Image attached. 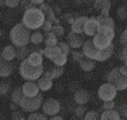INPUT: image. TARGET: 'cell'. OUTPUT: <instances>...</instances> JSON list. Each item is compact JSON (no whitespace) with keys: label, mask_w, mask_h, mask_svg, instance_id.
Segmentation results:
<instances>
[{"label":"cell","mask_w":127,"mask_h":120,"mask_svg":"<svg viewBox=\"0 0 127 120\" xmlns=\"http://www.w3.org/2000/svg\"><path fill=\"white\" fill-rule=\"evenodd\" d=\"M126 7H127V3H126Z\"/></svg>","instance_id":"cell-59"},{"label":"cell","mask_w":127,"mask_h":120,"mask_svg":"<svg viewBox=\"0 0 127 120\" xmlns=\"http://www.w3.org/2000/svg\"><path fill=\"white\" fill-rule=\"evenodd\" d=\"M88 18H90V17H85V15L77 17L75 21L73 23V25H71V31L77 35H81L82 32H84V27H85V23L88 21Z\"/></svg>","instance_id":"cell-12"},{"label":"cell","mask_w":127,"mask_h":120,"mask_svg":"<svg viewBox=\"0 0 127 120\" xmlns=\"http://www.w3.org/2000/svg\"><path fill=\"white\" fill-rule=\"evenodd\" d=\"M120 45L122 46H126L127 48V28L120 34Z\"/></svg>","instance_id":"cell-43"},{"label":"cell","mask_w":127,"mask_h":120,"mask_svg":"<svg viewBox=\"0 0 127 120\" xmlns=\"http://www.w3.org/2000/svg\"><path fill=\"white\" fill-rule=\"evenodd\" d=\"M20 1H21V0H6V1H4V6H7V7H10V8H14L20 4Z\"/></svg>","instance_id":"cell-42"},{"label":"cell","mask_w":127,"mask_h":120,"mask_svg":"<svg viewBox=\"0 0 127 120\" xmlns=\"http://www.w3.org/2000/svg\"><path fill=\"white\" fill-rule=\"evenodd\" d=\"M4 1H6V0H0V3L3 4V6H4Z\"/></svg>","instance_id":"cell-55"},{"label":"cell","mask_w":127,"mask_h":120,"mask_svg":"<svg viewBox=\"0 0 127 120\" xmlns=\"http://www.w3.org/2000/svg\"><path fill=\"white\" fill-rule=\"evenodd\" d=\"M103 110H112V109L116 108V103L115 101H110V102H103V105H102Z\"/></svg>","instance_id":"cell-45"},{"label":"cell","mask_w":127,"mask_h":120,"mask_svg":"<svg viewBox=\"0 0 127 120\" xmlns=\"http://www.w3.org/2000/svg\"><path fill=\"white\" fill-rule=\"evenodd\" d=\"M78 90H81V87H80V84L78 83H71V85H70V91L73 92V94H75Z\"/></svg>","instance_id":"cell-47"},{"label":"cell","mask_w":127,"mask_h":120,"mask_svg":"<svg viewBox=\"0 0 127 120\" xmlns=\"http://www.w3.org/2000/svg\"><path fill=\"white\" fill-rule=\"evenodd\" d=\"M53 11H55V14L56 15H59V14H62V8L59 7V6H56V4H55V6H53Z\"/></svg>","instance_id":"cell-48"},{"label":"cell","mask_w":127,"mask_h":120,"mask_svg":"<svg viewBox=\"0 0 127 120\" xmlns=\"http://www.w3.org/2000/svg\"><path fill=\"white\" fill-rule=\"evenodd\" d=\"M31 3L34 4V6H36V4H39V6H41V4L45 3V0H31Z\"/></svg>","instance_id":"cell-49"},{"label":"cell","mask_w":127,"mask_h":120,"mask_svg":"<svg viewBox=\"0 0 127 120\" xmlns=\"http://www.w3.org/2000/svg\"><path fill=\"white\" fill-rule=\"evenodd\" d=\"M126 120H127V119H126Z\"/></svg>","instance_id":"cell-60"},{"label":"cell","mask_w":127,"mask_h":120,"mask_svg":"<svg viewBox=\"0 0 127 120\" xmlns=\"http://www.w3.org/2000/svg\"><path fill=\"white\" fill-rule=\"evenodd\" d=\"M24 98V92H23V87H15L14 90L11 91V102L14 103H18L20 105V101Z\"/></svg>","instance_id":"cell-26"},{"label":"cell","mask_w":127,"mask_h":120,"mask_svg":"<svg viewBox=\"0 0 127 120\" xmlns=\"http://www.w3.org/2000/svg\"><path fill=\"white\" fill-rule=\"evenodd\" d=\"M87 112H88V110L85 109V106H84V105H77L73 113H74L75 117H78V119H84V116L87 115Z\"/></svg>","instance_id":"cell-32"},{"label":"cell","mask_w":127,"mask_h":120,"mask_svg":"<svg viewBox=\"0 0 127 120\" xmlns=\"http://www.w3.org/2000/svg\"><path fill=\"white\" fill-rule=\"evenodd\" d=\"M42 30L45 31V32H50V31L53 30V23L52 21H49V20H46L45 24L42 25Z\"/></svg>","instance_id":"cell-44"},{"label":"cell","mask_w":127,"mask_h":120,"mask_svg":"<svg viewBox=\"0 0 127 120\" xmlns=\"http://www.w3.org/2000/svg\"><path fill=\"white\" fill-rule=\"evenodd\" d=\"M45 73L43 66H34L28 60L20 63V75L27 81H38Z\"/></svg>","instance_id":"cell-4"},{"label":"cell","mask_w":127,"mask_h":120,"mask_svg":"<svg viewBox=\"0 0 127 120\" xmlns=\"http://www.w3.org/2000/svg\"><path fill=\"white\" fill-rule=\"evenodd\" d=\"M99 119H101V115L96 110H88L82 120H99Z\"/></svg>","instance_id":"cell-33"},{"label":"cell","mask_w":127,"mask_h":120,"mask_svg":"<svg viewBox=\"0 0 127 120\" xmlns=\"http://www.w3.org/2000/svg\"><path fill=\"white\" fill-rule=\"evenodd\" d=\"M42 10V11L45 13V15H46V20H49V21H55V20L57 18L56 17V14H55V11H53V8L49 6V4H41V7H39Z\"/></svg>","instance_id":"cell-25"},{"label":"cell","mask_w":127,"mask_h":120,"mask_svg":"<svg viewBox=\"0 0 127 120\" xmlns=\"http://www.w3.org/2000/svg\"><path fill=\"white\" fill-rule=\"evenodd\" d=\"M122 116L117 112V109H112V110H103L101 115V120H120Z\"/></svg>","instance_id":"cell-20"},{"label":"cell","mask_w":127,"mask_h":120,"mask_svg":"<svg viewBox=\"0 0 127 120\" xmlns=\"http://www.w3.org/2000/svg\"><path fill=\"white\" fill-rule=\"evenodd\" d=\"M74 3L77 6H81V3H84V0H74Z\"/></svg>","instance_id":"cell-53"},{"label":"cell","mask_w":127,"mask_h":120,"mask_svg":"<svg viewBox=\"0 0 127 120\" xmlns=\"http://www.w3.org/2000/svg\"><path fill=\"white\" fill-rule=\"evenodd\" d=\"M62 18H63L66 23H68L70 25H73V23L75 21V18H77V17H74V14H71V13H66V14L62 15Z\"/></svg>","instance_id":"cell-38"},{"label":"cell","mask_w":127,"mask_h":120,"mask_svg":"<svg viewBox=\"0 0 127 120\" xmlns=\"http://www.w3.org/2000/svg\"><path fill=\"white\" fill-rule=\"evenodd\" d=\"M124 64H126V66H127V60H126V61H124Z\"/></svg>","instance_id":"cell-56"},{"label":"cell","mask_w":127,"mask_h":120,"mask_svg":"<svg viewBox=\"0 0 127 120\" xmlns=\"http://www.w3.org/2000/svg\"><path fill=\"white\" fill-rule=\"evenodd\" d=\"M27 60H28L31 64H34V66H43V55H41L38 50H34V52L28 56Z\"/></svg>","instance_id":"cell-19"},{"label":"cell","mask_w":127,"mask_h":120,"mask_svg":"<svg viewBox=\"0 0 127 120\" xmlns=\"http://www.w3.org/2000/svg\"><path fill=\"white\" fill-rule=\"evenodd\" d=\"M67 41H68V45L71 46V49H80V48H82V46H84V43H85V41L82 39L81 35L74 34L73 31L68 34Z\"/></svg>","instance_id":"cell-13"},{"label":"cell","mask_w":127,"mask_h":120,"mask_svg":"<svg viewBox=\"0 0 127 120\" xmlns=\"http://www.w3.org/2000/svg\"><path fill=\"white\" fill-rule=\"evenodd\" d=\"M70 55H71V59L74 60V61H78V63L81 61L82 59H84V57H85V56H84V53H82V52H78L77 49H74V50H71V52H70Z\"/></svg>","instance_id":"cell-34"},{"label":"cell","mask_w":127,"mask_h":120,"mask_svg":"<svg viewBox=\"0 0 127 120\" xmlns=\"http://www.w3.org/2000/svg\"><path fill=\"white\" fill-rule=\"evenodd\" d=\"M116 32L115 28H108V27H99V31L95 36H92L94 43L99 49H106L113 43V38Z\"/></svg>","instance_id":"cell-5"},{"label":"cell","mask_w":127,"mask_h":120,"mask_svg":"<svg viewBox=\"0 0 127 120\" xmlns=\"http://www.w3.org/2000/svg\"><path fill=\"white\" fill-rule=\"evenodd\" d=\"M116 56H117V59H119L120 61H126L127 60V48L126 46H122V48L119 49V52L116 53Z\"/></svg>","instance_id":"cell-35"},{"label":"cell","mask_w":127,"mask_h":120,"mask_svg":"<svg viewBox=\"0 0 127 120\" xmlns=\"http://www.w3.org/2000/svg\"><path fill=\"white\" fill-rule=\"evenodd\" d=\"M23 92H24V96L35 98V96L39 95L41 88H39V85H38L36 81H27V83H24V85H23Z\"/></svg>","instance_id":"cell-10"},{"label":"cell","mask_w":127,"mask_h":120,"mask_svg":"<svg viewBox=\"0 0 127 120\" xmlns=\"http://www.w3.org/2000/svg\"><path fill=\"white\" fill-rule=\"evenodd\" d=\"M31 30L28 27H25L23 23L15 24L10 30V41L14 46L20 48V46H28L31 43Z\"/></svg>","instance_id":"cell-3"},{"label":"cell","mask_w":127,"mask_h":120,"mask_svg":"<svg viewBox=\"0 0 127 120\" xmlns=\"http://www.w3.org/2000/svg\"><path fill=\"white\" fill-rule=\"evenodd\" d=\"M110 0H95V3H94V8L95 10H105V8H110Z\"/></svg>","instance_id":"cell-29"},{"label":"cell","mask_w":127,"mask_h":120,"mask_svg":"<svg viewBox=\"0 0 127 120\" xmlns=\"http://www.w3.org/2000/svg\"><path fill=\"white\" fill-rule=\"evenodd\" d=\"M117 17L119 20H127V7H119L117 8Z\"/></svg>","instance_id":"cell-40"},{"label":"cell","mask_w":127,"mask_h":120,"mask_svg":"<svg viewBox=\"0 0 127 120\" xmlns=\"http://www.w3.org/2000/svg\"><path fill=\"white\" fill-rule=\"evenodd\" d=\"M99 27H108V28H115V20L109 15H98L96 17Z\"/></svg>","instance_id":"cell-22"},{"label":"cell","mask_w":127,"mask_h":120,"mask_svg":"<svg viewBox=\"0 0 127 120\" xmlns=\"http://www.w3.org/2000/svg\"><path fill=\"white\" fill-rule=\"evenodd\" d=\"M67 56H68V55L60 53V55H57L56 57H53V59H52V63L55 64V66H60V67H63L64 64L67 63Z\"/></svg>","instance_id":"cell-30"},{"label":"cell","mask_w":127,"mask_h":120,"mask_svg":"<svg viewBox=\"0 0 127 120\" xmlns=\"http://www.w3.org/2000/svg\"><path fill=\"white\" fill-rule=\"evenodd\" d=\"M45 41V35L42 34L41 31H34L32 35H31V43H34V45H39L42 42Z\"/></svg>","instance_id":"cell-28"},{"label":"cell","mask_w":127,"mask_h":120,"mask_svg":"<svg viewBox=\"0 0 127 120\" xmlns=\"http://www.w3.org/2000/svg\"><path fill=\"white\" fill-rule=\"evenodd\" d=\"M1 59L7 60V61H13L14 59H17V46L14 45L4 46L3 50H1Z\"/></svg>","instance_id":"cell-14"},{"label":"cell","mask_w":127,"mask_h":120,"mask_svg":"<svg viewBox=\"0 0 127 120\" xmlns=\"http://www.w3.org/2000/svg\"><path fill=\"white\" fill-rule=\"evenodd\" d=\"M63 67H60V66H55L53 64L52 67H49L45 70V73H43V75H46V77H49V78H59V77H62V74H63Z\"/></svg>","instance_id":"cell-17"},{"label":"cell","mask_w":127,"mask_h":120,"mask_svg":"<svg viewBox=\"0 0 127 120\" xmlns=\"http://www.w3.org/2000/svg\"><path fill=\"white\" fill-rule=\"evenodd\" d=\"M13 73V64L11 61L1 59L0 60V77L1 78H7L8 75H11Z\"/></svg>","instance_id":"cell-16"},{"label":"cell","mask_w":127,"mask_h":120,"mask_svg":"<svg viewBox=\"0 0 127 120\" xmlns=\"http://www.w3.org/2000/svg\"><path fill=\"white\" fill-rule=\"evenodd\" d=\"M90 102V94L85 90H78L74 94V103L75 105H87Z\"/></svg>","instance_id":"cell-15"},{"label":"cell","mask_w":127,"mask_h":120,"mask_svg":"<svg viewBox=\"0 0 127 120\" xmlns=\"http://www.w3.org/2000/svg\"><path fill=\"white\" fill-rule=\"evenodd\" d=\"M116 95H117V88L110 83H105L98 88V98L103 102L115 101Z\"/></svg>","instance_id":"cell-8"},{"label":"cell","mask_w":127,"mask_h":120,"mask_svg":"<svg viewBox=\"0 0 127 120\" xmlns=\"http://www.w3.org/2000/svg\"><path fill=\"white\" fill-rule=\"evenodd\" d=\"M42 105H43V96L41 94L35 98L24 96L20 101V108L23 109L24 112H30V113H34L39 109H42Z\"/></svg>","instance_id":"cell-7"},{"label":"cell","mask_w":127,"mask_h":120,"mask_svg":"<svg viewBox=\"0 0 127 120\" xmlns=\"http://www.w3.org/2000/svg\"><path fill=\"white\" fill-rule=\"evenodd\" d=\"M36 83H38V85H39V88H41V91H49L53 87V80L46 77V75H42Z\"/></svg>","instance_id":"cell-21"},{"label":"cell","mask_w":127,"mask_h":120,"mask_svg":"<svg viewBox=\"0 0 127 120\" xmlns=\"http://www.w3.org/2000/svg\"><path fill=\"white\" fill-rule=\"evenodd\" d=\"M82 53H84L85 57L92 59L95 61H106L115 53V45L112 43V45L106 49H99L94 43L92 39H88V41H85V43L82 46Z\"/></svg>","instance_id":"cell-1"},{"label":"cell","mask_w":127,"mask_h":120,"mask_svg":"<svg viewBox=\"0 0 127 120\" xmlns=\"http://www.w3.org/2000/svg\"><path fill=\"white\" fill-rule=\"evenodd\" d=\"M60 110H62V103L57 99H55V98H48V99L43 101L42 112L45 113L46 116H56V115L60 113Z\"/></svg>","instance_id":"cell-9"},{"label":"cell","mask_w":127,"mask_h":120,"mask_svg":"<svg viewBox=\"0 0 127 120\" xmlns=\"http://www.w3.org/2000/svg\"><path fill=\"white\" fill-rule=\"evenodd\" d=\"M32 52H34V50H31L28 46H20V48H17V59L24 61V60L28 59V56H30Z\"/></svg>","instance_id":"cell-24"},{"label":"cell","mask_w":127,"mask_h":120,"mask_svg":"<svg viewBox=\"0 0 127 120\" xmlns=\"http://www.w3.org/2000/svg\"><path fill=\"white\" fill-rule=\"evenodd\" d=\"M109 10H110V8H105V10H102L101 15H109Z\"/></svg>","instance_id":"cell-51"},{"label":"cell","mask_w":127,"mask_h":120,"mask_svg":"<svg viewBox=\"0 0 127 120\" xmlns=\"http://www.w3.org/2000/svg\"><path fill=\"white\" fill-rule=\"evenodd\" d=\"M0 94H1V96H7L8 94H11V85H10L8 81L0 83Z\"/></svg>","instance_id":"cell-31"},{"label":"cell","mask_w":127,"mask_h":120,"mask_svg":"<svg viewBox=\"0 0 127 120\" xmlns=\"http://www.w3.org/2000/svg\"><path fill=\"white\" fill-rule=\"evenodd\" d=\"M106 78V83H110L117 88V91H124L127 90V75L122 74L119 70V67L112 68L108 74L105 75Z\"/></svg>","instance_id":"cell-6"},{"label":"cell","mask_w":127,"mask_h":120,"mask_svg":"<svg viewBox=\"0 0 127 120\" xmlns=\"http://www.w3.org/2000/svg\"><path fill=\"white\" fill-rule=\"evenodd\" d=\"M53 32H55V34L57 35V36H63L64 35V28H63V25H53Z\"/></svg>","instance_id":"cell-41"},{"label":"cell","mask_w":127,"mask_h":120,"mask_svg":"<svg viewBox=\"0 0 127 120\" xmlns=\"http://www.w3.org/2000/svg\"><path fill=\"white\" fill-rule=\"evenodd\" d=\"M28 120H48L45 113H38V112H34L31 113L30 116H28Z\"/></svg>","instance_id":"cell-36"},{"label":"cell","mask_w":127,"mask_h":120,"mask_svg":"<svg viewBox=\"0 0 127 120\" xmlns=\"http://www.w3.org/2000/svg\"><path fill=\"white\" fill-rule=\"evenodd\" d=\"M99 31V23L96 18H88V21L85 23L84 27V34L88 36H95Z\"/></svg>","instance_id":"cell-11"},{"label":"cell","mask_w":127,"mask_h":120,"mask_svg":"<svg viewBox=\"0 0 127 120\" xmlns=\"http://www.w3.org/2000/svg\"><path fill=\"white\" fill-rule=\"evenodd\" d=\"M45 45L46 46H56L57 43V35L50 31V32H45Z\"/></svg>","instance_id":"cell-27"},{"label":"cell","mask_w":127,"mask_h":120,"mask_svg":"<svg viewBox=\"0 0 127 120\" xmlns=\"http://www.w3.org/2000/svg\"><path fill=\"white\" fill-rule=\"evenodd\" d=\"M59 46H60V50H62V53H64V55H70L71 52V46L68 45V43H66V42H59Z\"/></svg>","instance_id":"cell-39"},{"label":"cell","mask_w":127,"mask_h":120,"mask_svg":"<svg viewBox=\"0 0 127 120\" xmlns=\"http://www.w3.org/2000/svg\"><path fill=\"white\" fill-rule=\"evenodd\" d=\"M95 3V0H84V4H87V6H90V4H94Z\"/></svg>","instance_id":"cell-52"},{"label":"cell","mask_w":127,"mask_h":120,"mask_svg":"<svg viewBox=\"0 0 127 120\" xmlns=\"http://www.w3.org/2000/svg\"><path fill=\"white\" fill-rule=\"evenodd\" d=\"M95 66H96V61L92 59H88V57H84L80 61V67H81L82 71H85V73H91L95 68Z\"/></svg>","instance_id":"cell-18"},{"label":"cell","mask_w":127,"mask_h":120,"mask_svg":"<svg viewBox=\"0 0 127 120\" xmlns=\"http://www.w3.org/2000/svg\"><path fill=\"white\" fill-rule=\"evenodd\" d=\"M49 120H64V119L62 116H59V115H56V116H52Z\"/></svg>","instance_id":"cell-50"},{"label":"cell","mask_w":127,"mask_h":120,"mask_svg":"<svg viewBox=\"0 0 127 120\" xmlns=\"http://www.w3.org/2000/svg\"><path fill=\"white\" fill-rule=\"evenodd\" d=\"M62 50H60V46L56 45V46H46L45 48V57L49 60H52L53 57H56L57 55H60Z\"/></svg>","instance_id":"cell-23"},{"label":"cell","mask_w":127,"mask_h":120,"mask_svg":"<svg viewBox=\"0 0 127 120\" xmlns=\"http://www.w3.org/2000/svg\"><path fill=\"white\" fill-rule=\"evenodd\" d=\"M120 120H126V119H123V117H122V119H120Z\"/></svg>","instance_id":"cell-58"},{"label":"cell","mask_w":127,"mask_h":120,"mask_svg":"<svg viewBox=\"0 0 127 120\" xmlns=\"http://www.w3.org/2000/svg\"><path fill=\"white\" fill-rule=\"evenodd\" d=\"M21 119H23V113L20 110H14L11 115V120H21Z\"/></svg>","instance_id":"cell-46"},{"label":"cell","mask_w":127,"mask_h":120,"mask_svg":"<svg viewBox=\"0 0 127 120\" xmlns=\"http://www.w3.org/2000/svg\"><path fill=\"white\" fill-rule=\"evenodd\" d=\"M21 120H28V119H24V117H23V119H21Z\"/></svg>","instance_id":"cell-57"},{"label":"cell","mask_w":127,"mask_h":120,"mask_svg":"<svg viewBox=\"0 0 127 120\" xmlns=\"http://www.w3.org/2000/svg\"><path fill=\"white\" fill-rule=\"evenodd\" d=\"M21 1H23V3H27V1H31V0H21Z\"/></svg>","instance_id":"cell-54"},{"label":"cell","mask_w":127,"mask_h":120,"mask_svg":"<svg viewBox=\"0 0 127 120\" xmlns=\"http://www.w3.org/2000/svg\"><path fill=\"white\" fill-rule=\"evenodd\" d=\"M117 112L120 113V116L123 117V119H127V103L117 105Z\"/></svg>","instance_id":"cell-37"},{"label":"cell","mask_w":127,"mask_h":120,"mask_svg":"<svg viewBox=\"0 0 127 120\" xmlns=\"http://www.w3.org/2000/svg\"><path fill=\"white\" fill-rule=\"evenodd\" d=\"M46 21V15L41 8L32 7L30 10H25L23 15V24L28 27L30 30L36 31L38 28H42V25Z\"/></svg>","instance_id":"cell-2"}]
</instances>
